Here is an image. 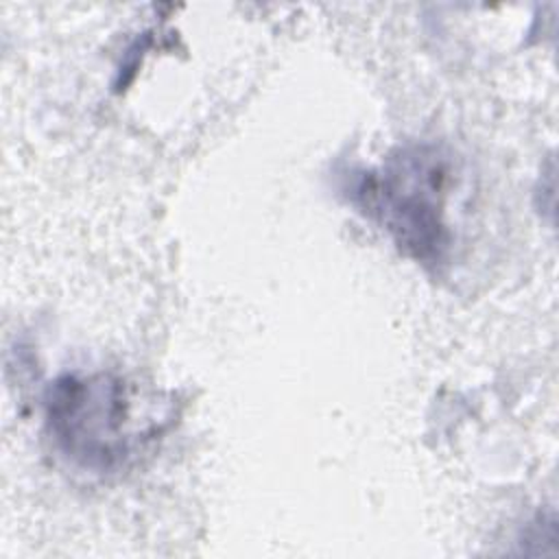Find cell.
<instances>
[{"instance_id": "obj_2", "label": "cell", "mask_w": 559, "mask_h": 559, "mask_svg": "<svg viewBox=\"0 0 559 559\" xmlns=\"http://www.w3.org/2000/svg\"><path fill=\"white\" fill-rule=\"evenodd\" d=\"M46 432L57 452L94 474L120 472L153 439L140 428L135 397L114 373H63L44 393Z\"/></svg>"}, {"instance_id": "obj_1", "label": "cell", "mask_w": 559, "mask_h": 559, "mask_svg": "<svg viewBox=\"0 0 559 559\" xmlns=\"http://www.w3.org/2000/svg\"><path fill=\"white\" fill-rule=\"evenodd\" d=\"M450 159L437 144H406L365 173L354 190L358 207L391 236L402 253L437 266L450 249L445 197Z\"/></svg>"}]
</instances>
